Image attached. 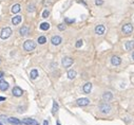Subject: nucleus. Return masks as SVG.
Here are the masks:
<instances>
[{
	"mask_svg": "<svg viewBox=\"0 0 134 125\" xmlns=\"http://www.w3.org/2000/svg\"><path fill=\"white\" fill-rule=\"evenodd\" d=\"M23 48L26 51H33L36 48V44L33 42V40H26L23 44Z\"/></svg>",
	"mask_w": 134,
	"mask_h": 125,
	"instance_id": "nucleus-1",
	"label": "nucleus"
},
{
	"mask_svg": "<svg viewBox=\"0 0 134 125\" xmlns=\"http://www.w3.org/2000/svg\"><path fill=\"white\" fill-rule=\"evenodd\" d=\"M5 100V97H0V101H4Z\"/></svg>",
	"mask_w": 134,
	"mask_h": 125,
	"instance_id": "nucleus-32",
	"label": "nucleus"
},
{
	"mask_svg": "<svg viewBox=\"0 0 134 125\" xmlns=\"http://www.w3.org/2000/svg\"><path fill=\"white\" fill-rule=\"evenodd\" d=\"M104 31H106V28H104V26H103V24H98V26L95 28V33H96L97 35H103L104 33Z\"/></svg>",
	"mask_w": 134,
	"mask_h": 125,
	"instance_id": "nucleus-9",
	"label": "nucleus"
},
{
	"mask_svg": "<svg viewBox=\"0 0 134 125\" xmlns=\"http://www.w3.org/2000/svg\"><path fill=\"white\" fill-rule=\"evenodd\" d=\"M90 100L87 99V97H80V99L77 100V105L78 106H87L89 105Z\"/></svg>",
	"mask_w": 134,
	"mask_h": 125,
	"instance_id": "nucleus-5",
	"label": "nucleus"
},
{
	"mask_svg": "<svg viewBox=\"0 0 134 125\" xmlns=\"http://www.w3.org/2000/svg\"><path fill=\"white\" fill-rule=\"evenodd\" d=\"M112 97H113V94L111 93V92H104V95H103V99H104V101H106V102H109V101H111L112 100Z\"/></svg>",
	"mask_w": 134,
	"mask_h": 125,
	"instance_id": "nucleus-15",
	"label": "nucleus"
},
{
	"mask_svg": "<svg viewBox=\"0 0 134 125\" xmlns=\"http://www.w3.org/2000/svg\"><path fill=\"white\" fill-rule=\"evenodd\" d=\"M30 76H31L32 79H37V76H38V71H37L36 69H33V70L31 71V73H30Z\"/></svg>",
	"mask_w": 134,
	"mask_h": 125,
	"instance_id": "nucleus-21",
	"label": "nucleus"
},
{
	"mask_svg": "<svg viewBox=\"0 0 134 125\" xmlns=\"http://www.w3.org/2000/svg\"><path fill=\"white\" fill-rule=\"evenodd\" d=\"M34 11H35V5L34 4L28 5V12H34Z\"/></svg>",
	"mask_w": 134,
	"mask_h": 125,
	"instance_id": "nucleus-25",
	"label": "nucleus"
},
{
	"mask_svg": "<svg viewBox=\"0 0 134 125\" xmlns=\"http://www.w3.org/2000/svg\"><path fill=\"white\" fill-rule=\"evenodd\" d=\"M0 125H2V124H1V123H0Z\"/></svg>",
	"mask_w": 134,
	"mask_h": 125,
	"instance_id": "nucleus-36",
	"label": "nucleus"
},
{
	"mask_svg": "<svg viewBox=\"0 0 134 125\" xmlns=\"http://www.w3.org/2000/svg\"><path fill=\"white\" fill-rule=\"evenodd\" d=\"M75 46H76V48H80L81 46H82V40H81V39L77 40V42H76V45H75Z\"/></svg>",
	"mask_w": 134,
	"mask_h": 125,
	"instance_id": "nucleus-27",
	"label": "nucleus"
},
{
	"mask_svg": "<svg viewBox=\"0 0 134 125\" xmlns=\"http://www.w3.org/2000/svg\"><path fill=\"white\" fill-rule=\"evenodd\" d=\"M61 42H62V39H61L60 36H53V37L51 38V42L54 45V46H58V45H60Z\"/></svg>",
	"mask_w": 134,
	"mask_h": 125,
	"instance_id": "nucleus-10",
	"label": "nucleus"
},
{
	"mask_svg": "<svg viewBox=\"0 0 134 125\" xmlns=\"http://www.w3.org/2000/svg\"><path fill=\"white\" fill-rule=\"evenodd\" d=\"M38 42H39L40 45H43L47 42V38H45L44 36H39V37H38Z\"/></svg>",
	"mask_w": 134,
	"mask_h": 125,
	"instance_id": "nucleus-24",
	"label": "nucleus"
},
{
	"mask_svg": "<svg viewBox=\"0 0 134 125\" xmlns=\"http://www.w3.org/2000/svg\"><path fill=\"white\" fill-rule=\"evenodd\" d=\"M57 125H60V123H59V122H57Z\"/></svg>",
	"mask_w": 134,
	"mask_h": 125,
	"instance_id": "nucleus-35",
	"label": "nucleus"
},
{
	"mask_svg": "<svg viewBox=\"0 0 134 125\" xmlns=\"http://www.w3.org/2000/svg\"><path fill=\"white\" fill-rule=\"evenodd\" d=\"M19 33H20V35H21V36L28 35V34H29V28H28V27H22V28L19 30Z\"/></svg>",
	"mask_w": 134,
	"mask_h": 125,
	"instance_id": "nucleus-17",
	"label": "nucleus"
},
{
	"mask_svg": "<svg viewBox=\"0 0 134 125\" xmlns=\"http://www.w3.org/2000/svg\"><path fill=\"white\" fill-rule=\"evenodd\" d=\"M68 78L70 79H75L76 78V71H75V70H69V71H68Z\"/></svg>",
	"mask_w": 134,
	"mask_h": 125,
	"instance_id": "nucleus-18",
	"label": "nucleus"
},
{
	"mask_svg": "<svg viewBox=\"0 0 134 125\" xmlns=\"http://www.w3.org/2000/svg\"><path fill=\"white\" fill-rule=\"evenodd\" d=\"M82 90H83V92H85V93H90L91 90H92V84H91V83L85 84V85H83Z\"/></svg>",
	"mask_w": 134,
	"mask_h": 125,
	"instance_id": "nucleus-14",
	"label": "nucleus"
},
{
	"mask_svg": "<svg viewBox=\"0 0 134 125\" xmlns=\"http://www.w3.org/2000/svg\"><path fill=\"white\" fill-rule=\"evenodd\" d=\"M58 29H59L60 31H65V24H62V23H60V24H58Z\"/></svg>",
	"mask_w": 134,
	"mask_h": 125,
	"instance_id": "nucleus-28",
	"label": "nucleus"
},
{
	"mask_svg": "<svg viewBox=\"0 0 134 125\" xmlns=\"http://www.w3.org/2000/svg\"><path fill=\"white\" fill-rule=\"evenodd\" d=\"M95 3H96V5H101V4L104 3V1H103V0H96Z\"/></svg>",
	"mask_w": 134,
	"mask_h": 125,
	"instance_id": "nucleus-30",
	"label": "nucleus"
},
{
	"mask_svg": "<svg viewBox=\"0 0 134 125\" xmlns=\"http://www.w3.org/2000/svg\"><path fill=\"white\" fill-rule=\"evenodd\" d=\"M9 123L12 125H22V121H20L17 118L12 117V118H9Z\"/></svg>",
	"mask_w": 134,
	"mask_h": 125,
	"instance_id": "nucleus-11",
	"label": "nucleus"
},
{
	"mask_svg": "<svg viewBox=\"0 0 134 125\" xmlns=\"http://www.w3.org/2000/svg\"><path fill=\"white\" fill-rule=\"evenodd\" d=\"M99 110H100L103 113H109L111 110V106L109 105L108 103H103V104L99 105Z\"/></svg>",
	"mask_w": 134,
	"mask_h": 125,
	"instance_id": "nucleus-3",
	"label": "nucleus"
},
{
	"mask_svg": "<svg viewBox=\"0 0 134 125\" xmlns=\"http://www.w3.org/2000/svg\"><path fill=\"white\" fill-rule=\"evenodd\" d=\"M132 58H133V60H134V52H133V53H132Z\"/></svg>",
	"mask_w": 134,
	"mask_h": 125,
	"instance_id": "nucleus-34",
	"label": "nucleus"
},
{
	"mask_svg": "<svg viewBox=\"0 0 134 125\" xmlns=\"http://www.w3.org/2000/svg\"><path fill=\"white\" fill-rule=\"evenodd\" d=\"M4 76V73H3V71H0V79H1Z\"/></svg>",
	"mask_w": 134,
	"mask_h": 125,
	"instance_id": "nucleus-31",
	"label": "nucleus"
},
{
	"mask_svg": "<svg viewBox=\"0 0 134 125\" xmlns=\"http://www.w3.org/2000/svg\"><path fill=\"white\" fill-rule=\"evenodd\" d=\"M22 124H26V125H39L36 120L34 119H30V118H26V119L22 120Z\"/></svg>",
	"mask_w": 134,
	"mask_h": 125,
	"instance_id": "nucleus-6",
	"label": "nucleus"
},
{
	"mask_svg": "<svg viewBox=\"0 0 134 125\" xmlns=\"http://www.w3.org/2000/svg\"><path fill=\"white\" fill-rule=\"evenodd\" d=\"M40 29H41L42 31H47L50 29V24L48 23V22H42L41 24H40Z\"/></svg>",
	"mask_w": 134,
	"mask_h": 125,
	"instance_id": "nucleus-22",
	"label": "nucleus"
},
{
	"mask_svg": "<svg viewBox=\"0 0 134 125\" xmlns=\"http://www.w3.org/2000/svg\"><path fill=\"white\" fill-rule=\"evenodd\" d=\"M58 108H59V106H58L57 102L54 101L53 102V108H52V113H53V115H55V113L58 111Z\"/></svg>",
	"mask_w": 134,
	"mask_h": 125,
	"instance_id": "nucleus-20",
	"label": "nucleus"
},
{
	"mask_svg": "<svg viewBox=\"0 0 134 125\" xmlns=\"http://www.w3.org/2000/svg\"><path fill=\"white\" fill-rule=\"evenodd\" d=\"M9 89V83L5 81H0V90L1 91H5V90Z\"/></svg>",
	"mask_w": 134,
	"mask_h": 125,
	"instance_id": "nucleus-13",
	"label": "nucleus"
},
{
	"mask_svg": "<svg viewBox=\"0 0 134 125\" xmlns=\"http://www.w3.org/2000/svg\"><path fill=\"white\" fill-rule=\"evenodd\" d=\"M11 34H12V29L6 27V28L2 29L1 34H0V37H1L2 39H6V38H9L11 36Z\"/></svg>",
	"mask_w": 134,
	"mask_h": 125,
	"instance_id": "nucleus-2",
	"label": "nucleus"
},
{
	"mask_svg": "<svg viewBox=\"0 0 134 125\" xmlns=\"http://www.w3.org/2000/svg\"><path fill=\"white\" fill-rule=\"evenodd\" d=\"M12 93H13V95H15V97H21V95L23 94V91H22V89L20 87L15 86L12 90Z\"/></svg>",
	"mask_w": 134,
	"mask_h": 125,
	"instance_id": "nucleus-8",
	"label": "nucleus"
},
{
	"mask_svg": "<svg viewBox=\"0 0 134 125\" xmlns=\"http://www.w3.org/2000/svg\"><path fill=\"white\" fill-rule=\"evenodd\" d=\"M74 21H75L74 19H69V18H65V22H67V23H73Z\"/></svg>",
	"mask_w": 134,
	"mask_h": 125,
	"instance_id": "nucleus-29",
	"label": "nucleus"
},
{
	"mask_svg": "<svg viewBox=\"0 0 134 125\" xmlns=\"http://www.w3.org/2000/svg\"><path fill=\"white\" fill-rule=\"evenodd\" d=\"M120 63H121V58L118 57V56H113V57L111 58V64H112L113 66H118V65H120Z\"/></svg>",
	"mask_w": 134,
	"mask_h": 125,
	"instance_id": "nucleus-12",
	"label": "nucleus"
},
{
	"mask_svg": "<svg viewBox=\"0 0 134 125\" xmlns=\"http://www.w3.org/2000/svg\"><path fill=\"white\" fill-rule=\"evenodd\" d=\"M21 16H19V15H17V16H15V17H13V19H12V23L14 24V26H16V24H18V23H20L21 22Z\"/></svg>",
	"mask_w": 134,
	"mask_h": 125,
	"instance_id": "nucleus-16",
	"label": "nucleus"
},
{
	"mask_svg": "<svg viewBox=\"0 0 134 125\" xmlns=\"http://www.w3.org/2000/svg\"><path fill=\"white\" fill-rule=\"evenodd\" d=\"M20 9H21V6H20V4H15V5L12 6V13H14V14H16V13L20 12Z\"/></svg>",
	"mask_w": 134,
	"mask_h": 125,
	"instance_id": "nucleus-19",
	"label": "nucleus"
},
{
	"mask_svg": "<svg viewBox=\"0 0 134 125\" xmlns=\"http://www.w3.org/2000/svg\"><path fill=\"white\" fill-rule=\"evenodd\" d=\"M132 31H133V26L131 23H127L125 26H122V32L125 34H130L132 33Z\"/></svg>",
	"mask_w": 134,
	"mask_h": 125,
	"instance_id": "nucleus-7",
	"label": "nucleus"
},
{
	"mask_svg": "<svg viewBox=\"0 0 134 125\" xmlns=\"http://www.w3.org/2000/svg\"><path fill=\"white\" fill-rule=\"evenodd\" d=\"M73 64V60L71 57H63L62 58V66L65 68H69Z\"/></svg>",
	"mask_w": 134,
	"mask_h": 125,
	"instance_id": "nucleus-4",
	"label": "nucleus"
},
{
	"mask_svg": "<svg viewBox=\"0 0 134 125\" xmlns=\"http://www.w3.org/2000/svg\"><path fill=\"white\" fill-rule=\"evenodd\" d=\"M126 49L127 50H133L134 49V42H126Z\"/></svg>",
	"mask_w": 134,
	"mask_h": 125,
	"instance_id": "nucleus-23",
	"label": "nucleus"
},
{
	"mask_svg": "<svg viewBox=\"0 0 134 125\" xmlns=\"http://www.w3.org/2000/svg\"><path fill=\"white\" fill-rule=\"evenodd\" d=\"M43 125H49V123H48V121H47V120H45V121L43 122Z\"/></svg>",
	"mask_w": 134,
	"mask_h": 125,
	"instance_id": "nucleus-33",
	"label": "nucleus"
},
{
	"mask_svg": "<svg viewBox=\"0 0 134 125\" xmlns=\"http://www.w3.org/2000/svg\"><path fill=\"white\" fill-rule=\"evenodd\" d=\"M49 15H50V12L48 10H44L43 13H42V17H43V18H48V17H49Z\"/></svg>",
	"mask_w": 134,
	"mask_h": 125,
	"instance_id": "nucleus-26",
	"label": "nucleus"
}]
</instances>
